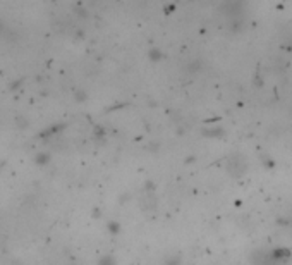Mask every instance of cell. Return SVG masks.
I'll use <instances>...</instances> for the list:
<instances>
[{
    "label": "cell",
    "instance_id": "1",
    "mask_svg": "<svg viewBox=\"0 0 292 265\" xmlns=\"http://www.w3.org/2000/svg\"><path fill=\"white\" fill-rule=\"evenodd\" d=\"M48 162H50V155L48 154H42L40 152V154L35 155V164L37 165H47Z\"/></svg>",
    "mask_w": 292,
    "mask_h": 265
},
{
    "label": "cell",
    "instance_id": "2",
    "mask_svg": "<svg viewBox=\"0 0 292 265\" xmlns=\"http://www.w3.org/2000/svg\"><path fill=\"white\" fill-rule=\"evenodd\" d=\"M16 128L17 129H28L29 128V121L24 115H17L16 117Z\"/></svg>",
    "mask_w": 292,
    "mask_h": 265
},
{
    "label": "cell",
    "instance_id": "3",
    "mask_svg": "<svg viewBox=\"0 0 292 265\" xmlns=\"http://www.w3.org/2000/svg\"><path fill=\"white\" fill-rule=\"evenodd\" d=\"M2 30H4V24H2V21H0V33H2Z\"/></svg>",
    "mask_w": 292,
    "mask_h": 265
}]
</instances>
